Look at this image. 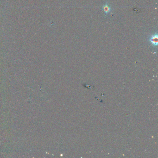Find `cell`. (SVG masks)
<instances>
[{
  "instance_id": "obj_2",
  "label": "cell",
  "mask_w": 158,
  "mask_h": 158,
  "mask_svg": "<svg viewBox=\"0 0 158 158\" xmlns=\"http://www.w3.org/2000/svg\"><path fill=\"white\" fill-rule=\"evenodd\" d=\"M102 9L106 15L109 13L111 11V7L107 3H105V4L103 5L102 7Z\"/></svg>"
},
{
  "instance_id": "obj_1",
  "label": "cell",
  "mask_w": 158,
  "mask_h": 158,
  "mask_svg": "<svg viewBox=\"0 0 158 158\" xmlns=\"http://www.w3.org/2000/svg\"><path fill=\"white\" fill-rule=\"evenodd\" d=\"M148 40L152 46H157L158 44V36L157 33L152 35L149 37Z\"/></svg>"
}]
</instances>
